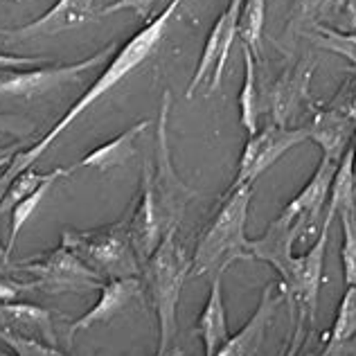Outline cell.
I'll return each mask as SVG.
<instances>
[{
  "instance_id": "6da1fadb",
  "label": "cell",
  "mask_w": 356,
  "mask_h": 356,
  "mask_svg": "<svg viewBox=\"0 0 356 356\" xmlns=\"http://www.w3.org/2000/svg\"><path fill=\"white\" fill-rule=\"evenodd\" d=\"M181 5H183V0H170V5H167L161 14H158L156 18H152V21H147V25L143 27V30H138L124 45H122V48H118L115 57L108 61V65L104 70H102V74L95 79V83H92V86L83 92L77 102H74V104L68 108V113H65L41 140H36L30 149H25V152L14 156L12 165L3 172L0 181H3L5 185H9L23 170L34 167V163L41 161V156L48 152L54 143H57V138L63 134L65 129L72 127V122L77 120L83 111L90 108L102 95H104V92L115 88L122 79H127L129 74L138 68V65H143L149 57H152L154 50L158 48V43L165 39L170 21L176 16Z\"/></svg>"
},
{
  "instance_id": "7a4b0ae2",
  "label": "cell",
  "mask_w": 356,
  "mask_h": 356,
  "mask_svg": "<svg viewBox=\"0 0 356 356\" xmlns=\"http://www.w3.org/2000/svg\"><path fill=\"white\" fill-rule=\"evenodd\" d=\"M252 185L230 187V192L223 199L221 208L214 214L210 226L203 230V235L194 248L192 257V277L226 273L235 261L252 259L250 239L246 237V221L252 201Z\"/></svg>"
},
{
  "instance_id": "3957f363",
  "label": "cell",
  "mask_w": 356,
  "mask_h": 356,
  "mask_svg": "<svg viewBox=\"0 0 356 356\" xmlns=\"http://www.w3.org/2000/svg\"><path fill=\"white\" fill-rule=\"evenodd\" d=\"M145 264V282L158 316L156 356H167L176 334V312L178 302H181V291L187 275H190L192 261L185 257L181 243L176 241V230H172L163 237L154 255Z\"/></svg>"
},
{
  "instance_id": "277c9868",
  "label": "cell",
  "mask_w": 356,
  "mask_h": 356,
  "mask_svg": "<svg viewBox=\"0 0 356 356\" xmlns=\"http://www.w3.org/2000/svg\"><path fill=\"white\" fill-rule=\"evenodd\" d=\"M170 111H172V90L167 88L163 92L161 118H158L156 158L143 165V185L149 187V192H152L167 232L178 230V223L183 219L187 203L192 201V196H196V192L192 187H187L174 170L172 152H170V134H167Z\"/></svg>"
},
{
  "instance_id": "5b68a950",
  "label": "cell",
  "mask_w": 356,
  "mask_h": 356,
  "mask_svg": "<svg viewBox=\"0 0 356 356\" xmlns=\"http://www.w3.org/2000/svg\"><path fill=\"white\" fill-rule=\"evenodd\" d=\"M61 243L104 280L136 277L140 270V259L127 221L111 223L97 230H63Z\"/></svg>"
},
{
  "instance_id": "8992f818",
  "label": "cell",
  "mask_w": 356,
  "mask_h": 356,
  "mask_svg": "<svg viewBox=\"0 0 356 356\" xmlns=\"http://www.w3.org/2000/svg\"><path fill=\"white\" fill-rule=\"evenodd\" d=\"M16 268L21 273H30L32 286L50 296L95 291V289H102L106 284L104 277L95 273L88 264H83L63 243L41 257L21 261Z\"/></svg>"
},
{
  "instance_id": "52a82bcc",
  "label": "cell",
  "mask_w": 356,
  "mask_h": 356,
  "mask_svg": "<svg viewBox=\"0 0 356 356\" xmlns=\"http://www.w3.org/2000/svg\"><path fill=\"white\" fill-rule=\"evenodd\" d=\"M118 50V43H108L92 57L68 63V65H48V68L34 70H5L0 72V95L3 97H39L50 90L65 86L68 81H74L79 74L88 72L104 63L111 52Z\"/></svg>"
},
{
  "instance_id": "ba28073f",
  "label": "cell",
  "mask_w": 356,
  "mask_h": 356,
  "mask_svg": "<svg viewBox=\"0 0 356 356\" xmlns=\"http://www.w3.org/2000/svg\"><path fill=\"white\" fill-rule=\"evenodd\" d=\"M305 140H309L307 127L289 129L280 124H268L266 129L248 136L243 154L239 158V170H237V178H235V183H232V187L255 185V181L261 174L270 170L286 152H291L293 147L302 145Z\"/></svg>"
},
{
  "instance_id": "9c48e42d",
  "label": "cell",
  "mask_w": 356,
  "mask_h": 356,
  "mask_svg": "<svg viewBox=\"0 0 356 356\" xmlns=\"http://www.w3.org/2000/svg\"><path fill=\"white\" fill-rule=\"evenodd\" d=\"M241 3L243 0H230L228 7L223 9V14L217 18V23L212 25V30L208 34V41L203 45V54L201 61L196 65V70L190 79V86H187V99L194 97L196 88L210 77V95L221 86L223 79V70H226V63L230 59L232 52V43L239 36V14H241Z\"/></svg>"
},
{
  "instance_id": "30bf717a",
  "label": "cell",
  "mask_w": 356,
  "mask_h": 356,
  "mask_svg": "<svg viewBox=\"0 0 356 356\" xmlns=\"http://www.w3.org/2000/svg\"><path fill=\"white\" fill-rule=\"evenodd\" d=\"M330 230H321L316 243L309 248L305 255H300L289 261V266L280 280H282V289L293 302L309 314V318L316 316L318 307V296H321V284H323V268H325V255H327V241H330Z\"/></svg>"
},
{
  "instance_id": "8fae6325",
  "label": "cell",
  "mask_w": 356,
  "mask_h": 356,
  "mask_svg": "<svg viewBox=\"0 0 356 356\" xmlns=\"http://www.w3.org/2000/svg\"><path fill=\"white\" fill-rule=\"evenodd\" d=\"M99 14V0H57L36 21L21 27H0L5 41H30L34 36H54L70 27L92 21Z\"/></svg>"
},
{
  "instance_id": "7c38bea8",
  "label": "cell",
  "mask_w": 356,
  "mask_h": 356,
  "mask_svg": "<svg viewBox=\"0 0 356 356\" xmlns=\"http://www.w3.org/2000/svg\"><path fill=\"white\" fill-rule=\"evenodd\" d=\"M302 230H307L305 221L291 217V214H286L282 210L280 217L264 230V235L250 239L252 259L266 261V264H270L277 270V275H282L289 261L293 259V243Z\"/></svg>"
},
{
  "instance_id": "4fadbf2b",
  "label": "cell",
  "mask_w": 356,
  "mask_h": 356,
  "mask_svg": "<svg viewBox=\"0 0 356 356\" xmlns=\"http://www.w3.org/2000/svg\"><path fill=\"white\" fill-rule=\"evenodd\" d=\"M99 300L92 305L90 312H86L77 321H72L70 330H68V341L72 343V339L79 332L88 330V327L95 325H104L111 323L113 318L124 309L131 300L136 296H140L143 291V282L138 277H118V280H108V282L99 289Z\"/></svg>"
},
{
  "instance_id": "5bb4252c",
  "label": "cell",
  "mask_w": 356,
  "mask_h": 356,
  "mask_svg": "<svg viewBox=\"0 0 356 356\" xmlns=\"http://www.w3.org/2000/svg\"><path fill=\"white\" fill-rule=\"evenodd\" d=\"M280 298L282 296H280L275 284H266L255 314L250 316V321L243 325L235 336H230V339L223 343V348L214 356H257L268 325L275 316Z\"/></svg>"
},
{
  "instance_id": "9a60e30c",
  "label": "cell",
  "mask_w": 356,
  "mask_h": 356,
  "mask_svg": "<svg viewBox=\"0 0 356 356\" xmlns=\"http://www.w3.org/2000/svg\"><path fill=\"white\" fill-rule=\"evenodd\" d=\"M336 167H339V161H332V158L323 156L321 165L316 167V172H314L312 178H309V183L296 194V199L284 208L286 214L302 219L307 230L316 228L318 221H321V217H323V208L327 205V199H330V187H332V181H334Z\"/></svg>"
},
{
  "instance_id": "2e32d148",
  "label": "cell",
  "mask_w": 356,
  "mask_h": 356,
  "mask_svg": "<svg viewBox=\"0 0 356 356\" xmlns=\"http://www.w3.org/2000/svg\"><path fill=\"white\" fill-rule=\"evenodd\" d=\"M356 122L348 118V113L341 106H327L314 115L312 124L307 127L309 140L321 145L323 156L332 161H341L343 154L348 152L350 140L354 138Z\"/></svg>"
},
{
  "instance_id": "e0dca14e",
  "label": "cell",
  "mask_w": 356,
  "mask_h": 356,
  "mask_svg": "<svg viewBox=\"0 0 356 356\" xmlns=\"http://www.w3.org/2000/svg\"><path fill=\"white\" fill-rule=\"evenodd\" d=\"M314 74V61L300 63L296 68L286 70L282 79L275 81L273 92H270V118L273 124L286 127V122L291 120L309 95V81Z\"/></svg>"
},
{
  "instance_id": "ac0fdd59",
  "label": "cell",
  "mask_w": 356,
  "mask_h": 356,
  "mask_svg": "<svg viewBox=\"0 0 356 356\" xmlns=\"http://www.w3.org/2000/svg\"><path fill=\"white\" fill-rule=\"evenodd\" d=\"M59 314L50 312V309L34 307V305H23V302H0V321L5 323V330L16 332V334H27V336H39L43 343L57 345V334H54V318Z\"/></svg>"
},
{
  "instance_id": "d6986e66",
  "label": "cell",
  "mask_w": 356,
  "mask_h": 356,
  "mask_svg": "<svg viewBox=\"0 0 356 356\" xmlns=\"http://www.w3.org/2000/svg\"><path fill=\"white\" fill-rule=\"evenodd\" d=\"M149 124H152L149 120L136 122L134 127L124 129L120 136H115L113 140H108V143H104V145H99L97 149H92L90 154L83 156L79 163H74L72 172L81 170V167H92V170L106 172V170H113V167L129 163L131 158L136 156L138 136L145 134V131L149 129Z\"/></svg>"
},
{
  "instance_id": "ffe728a7",
  "label": "cell",
  "mask_w": 356,
  "mask_h": 356,
  "mask_svg": "<svg viewBox=\"0 0 356 356\" xmlns=\"http://www.w3.org/2000/svg\"><path fill=\"white\" fill-rule=\"evenodd\" d=\"M221 280L223 275L217 273L212 275V284H210V296L208 302H205L201 318H199V334L205 348V356H214L223 343L230 339V330H228V316H226V305H223V289H221Z\"/></svg>"
},
{
  "instance_id": "44dd1931",
  "label": "cell",
  "mask_w": 356,
  "mask_h": 356,
  "mask_svg": "<svg viewBox=\"0 0 356 356\" xmlns=\"http://www.w3.org/2000/svg\"><path fill=\"white\" fill-rule=\"evenodd\" d=\"M354 154L352 147L343 154L336 167L334 181L330 187V199H327V210H325V228H332L334 219L339 217L343 210H356V190H354Z\"/></svg>"
},
{
  "instance_id": "7402d4cb",
  "label": "cell",
  "mask_w": 356,
  "mask_h": 356,
  "mask_svg": "<svg viewBox=\"0 0 356 356\" xmlns=\"http://www.w3.org/2000/svg\"><path fill=\"white\" fill-rule=\"evenodd\" d=\"M243 52V83L239 90V118L241 127L248 131V136L257 134V118H259V88H257V65L255 54L250 48L241 45Z\"/></svg>"
},
{
  "instance_id": "603a6c76",
  "label": "cell",
  "mask_w": 356,
  "mask_h": 356,
  "mask_svg": "<svg viewBox=\"0 0 356 356\" xmlns=\"http://www.w3.org/2000/svg\"><path fill=\"white\" fill-rule=\"evenodd\" d=\"M70 174H72V167H57V170H52L48 174L36 172L34 167H30V170H23L12 183L7 185V192H5V199H3V214L12 212V208L18 201H23L25 196H30L32 192H36L43 183L59 181V178H65Z\"/></svg>"
},
{
  "instance_id": "cb8c5ba5",
  "label": "cell",
  "mask_w": 356,
  "mask_h": 356,
  "mask_svg": "<svg viewBox=\"0 0 356 356\" xmlns=\"http://www.w3.org/2000/svg\"><path fill=\"white\" fill-rule=\"evenodd\" d=\"M266 0H243L239 14V39L241 45L250 48V52L259 57L261 30H264Z\"/></svg>"
},
{
  "instance_id": "d4e9b609",
  "label": "cell",
  "mask_w": 356,
  "mask_h": 356,
  "mask_svg": "<svg viewBox=\"0 0 356 356\" xmlns=\"http://www.w3.org/2000/svg\"><path fill=\"white\" fill-rule=\"evenodd\" d=\"M57 183V181H48V183H43L39 190L36 192H32L30 196H25L23 201H18L14 208H12V212H9V217H12V226H9V241H7V248H5V264L9 261V257H12V250H14V246H16V239H18V235H21V230H23V226L27 221L32 219V214L39 210V205L43 203V199L48 196V192H50V187Z\"/></svg>"
},
{
  "instance_id": "484cf974",
  "label": "cell",
  "mask_w": 356,
  "mask_h": 356,
  "mask_svg": "<svg viewBox=\"0 0 356 356\" xmlns=\"http://www.w3.org/2000/svg\"><path fill=\"white\" fill-rule=\"evenodd\" d=\"M318 48H323L327 52H334L339 57L348 59L350 65L356 70V34H345L339 30H332L327 25H316L309 32H305Z\"/></svg>"
},
{
  "instance_id": "4316f807",
  "label": "cell",
  "mask_w": 356,
  "mask_h": 356,
  "mask_svg": "<svg viewBox=\"0 0 356 356\" xmlns=\"http://www.w3.org/2000/svg\"><path fill=\"white\" fill-rule=\"evenodd\" d=\"M339 3L341 0H293L286 27L291 32H309L312 27L321 25V18Z\"/></svg>"
},
{
  "instance_id": "83f0119b",
  "label": "cell",
  "mask_w": 356,
  "mask_h": 356,
  "mask_svg": "<svg viewBox=\"0 0 356 356\" xmlns=\"http://www.w3.org/2000/svg\"><path fill=\"white\" fill-rule=\"evenodd\" d=\"M343 228V246H341V261L345 284H356V210H343L341 214Z\"/></svg>"
},
{
  "instance_id": "f1b7e54d",
  "label": "cell",
  "mask_w": 356,
  "mask_h": 356,
  "mask_svg": "<svg viewBox=\"0 0 356 356\" xmlns=\"http://www.w3.org/2000/svg\"><path fill=\"white\" fill-rule=\"evenodd\" d=\"M356 334V284L348 286L339 302V314L332 327V343H345Z\"/></svg>"
},
{
  "instance_id": "f546056e",
  "label": "cell",
  "mask_w": 356,
  "mask_h": 356,
  "mask_svg": "<svg viewBox=\"0 0 356 356\" xmlns=\"http://www.w3.org/2000/svg\"><path fill=\"white\" fill-rule=\"evenodd\" d=\"M0 341L12 345L18 356H61L59 352H54L52 345H41L39 341L25 339V336L9 330H0Z\"/></svg>"
},
{
  "instance_id": "4dcf8cb0",
  "label": "cell",
  "mask_w": 356,
  "mask_h": 356,
  "mask_svg": "<svg viewBox=\"0 0 356 356\" xmlns=\"http://www.w3.org/2000/svg\"><path fill=\"white\" fill-rule=\"evenodd\" d=\"M156 5V0H113L111 5L102 7L97 16H113L118 12H134L136 18L140 21H149V14H152V9Z\"/></svg>"
},
{
  "instance_id": "1f68e13d",
  "label": "cell",
  "mask_w": 356,
  "mask_h": 356,
  "mask_svg": "<svg viewBox=\"0 0 356 356\" xmlns=\"http://www.w3.org/2000/svg\"><path fill=\"white\" fill-rule=\"evenodd\" d=\"M34 131V122L21 118V115H12V113H0V134L7 136H16V138H27Z\"/></svg>"
},
{
  "instance_id": "d6a6232c",
  "label": "cell",
  "mask_w": 356,
  "mask_h": 356,
  "mask_svg": "<svg viewBox=\"0 0 356 356\" xmlns=\"http://www.w3.org/2000/svg\"><path fill=\"white\" fill-rule=\"evenodd\" d=\"M45 61H48V57H16V54H3V52H0V72L34 68V65L45 63Z\"/></svg>"
},
{
  "instance_id": "836d02e7",
  "label": "cell",
  "mask_w": 356,
  "mask_h": 356,
  "mask_svg": "<svg viewBox=\"0 0 356 356\" xmlns=\"http://www.w3.org/2000/svg\"><path fill=\"white\" fill-rule=\"evenodd\" d=\"M32 282H14L9 277H0V302H12L25 291H32Z\"/></svg>"
},
{
  "instance_id": "e575fe53",
  "label": "cell",
  "mask_w": 356,
  "mask_h": 356,
  "mask_svg": "<svg viewBox=\"0 0 356 356\" xmlns=\"http://www.w3.org/2000/svg\"><path fill=\"white\" fill-rule=\"evenodd\" d=\"M343 111H345V113H348V118L350 120H354L356 122V92H354V95L348 99V102H345V106H341Z\"/></svg>"
},
{
  "instance_id": "d590c367",
  "label": "cell",
  "mask_w": 356,
  "mask_h": 356,
  "mask_svg": "<svg viewBox=\"0 0 356 356\" xmlns=\"http://www.w3.org/2000/svg\"><path fill=\"white\" fill-rule=\"evenodd\" d=\"M354 143H352V154H354V161H352V167H354V190H356V131H354Z\"/></svg>"
},
{
  "instance_id": "8d00e7d4",
  "label": "cell",
  "mask_w": 356,
  "mask_h": 356,
  "mask_svg": "<svg viewBox=\"0 0 356 356\" xmlns=\"http://www.w3.org/2000/svg\"><path fill=\"white\" fill-rule=\"evenodd\" d=\"M350 9L354 12V16H356V3H350Z\"/></svg>"
},
{
  "instance_id": "74e56055",
  "label": "cell",
  "mask_w": 356,
  "mask_h": 356,
  "mask_svg": "<svg viewBox=\"0 0 356 356\" xmlns=\"http://www.w3.org/2000/svg\"><path fill=\"white\" fill-rule=\"evenodd\" d=\"M12 3H23V0H12Z\"/></svg>"
},
{
  "instance_id": "f35d334b",
  "label": "cell",
  "mask_w": 356,
  "mask_h": 356,
  "mask_svg": "<svg viewBox=\"0 0 356 356\" xmlns=\"http://www.w3.org/2000/svg\"><path fill=\"white\" fill-rule=\"evenodd\" d=\"M0 356H7V354H0Z\"/></svg>"
}]
</instances>
